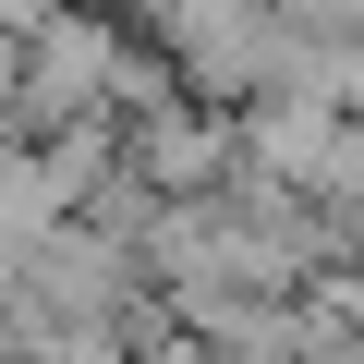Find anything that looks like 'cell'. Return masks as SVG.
Returning a JSON list of instances; mask_svg holds the SVG:
<instances>
[{"label": "cell", "mask_w": 364, "mask_h": 364, "mask_svg": "<svg viewBox=\"0 0 364 364\" xmlns=\"http://www.w3.org/2000/svg\"><path fill=\"white\" fill-rule=\"evenodd\" d=\"M146 37L170 49L182 97H207V109H255V97L279 85L291 13H279V0H146Z\"/></svg>", "instance_id": "cell-1"}, {"label": "cell", "mask_w": 364, "mask_h": 364, "mask_svg": "<svg viewBox=\"0 0 364 364\" xmlns=\"http://www.w3.org/2000/svg\"><path fill=\"white\" fill-rule=\"evenodd\" d=\"M291 25H364V0H279Z\"/></svg>", "instance_id": "cell-2"}]
</instances>
